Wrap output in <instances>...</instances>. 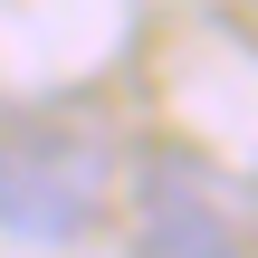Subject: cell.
<instances>
[{"mask_svg":"<svg viewBox=\"0 0 258 258\" xmlns=\"http://www.w3.org/2000/svg\"><path fill=\"white\" fill-rule=\"evenodd\" d=\"M105 211V144L57 115L0 124V230L10 239H86Z\"/></svg>","mask_w":258,"mask_h":258,"instance_id":"cell-1","label":"cell"},{"mask_svg":"<svg viewBox=\"0 0 258 258\" xmlns=\"http://www.w3.org/2000/svg\"><path fill=\"white\" fill-rule=\"evenodd\" d=\"M134 258H249L239 211L211 163H191V153L134 163Z\"/></svg>","mask_w":258,"mask_h":258,"instance_id":"cell-2","label":"cell"},{"mask_svg":"<svg viewBox=\"0 0 258 258\" xmlns=\"http://www.w3.org/2000/svg\"><path fill=\"white\" fill-rule=\"evenodd\" d=\"M249 211H258V172H249Z\"/></svg>","mask_w":258,"mask_h":258,"instance_id":"cell-3","label":"cell"}]
</instances>
